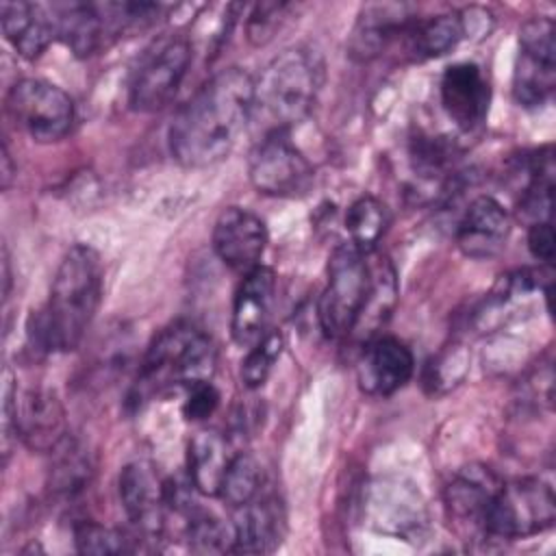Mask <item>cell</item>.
<instances>
[{
  "mask_svg": "<svg viewBox=\"0 0 556 556\" xmlns=\"http://www.w3.org/2000/svg\"><path fill=\"white\" fill-rule=\"evenodd\" d=\"M230 443L217 430H200L187 445V476L200 495H219L232 460Z\"/></svg>",
  "mask_w": 556,
  "mask_h": 556,
  "instance_id": "cell-23",
  "label": "cell"
},
{
  "mask_svg": "<svg viewBox=\"0 0 556 556\" xmlns=\"http://www.w3.org/2000/svg\"><path fill=\"white\" fill-rule=\"evenodd\" d=\"M389 211L374 195L356 198L345 211V232L350 243L363 254H371L389 228Z\"/></svg>",
  "mask_w": 556,
  "mask_h": 556,
  "instance_id": "cell-26",
  "label": "cell"
},
{
  "mask_svg": "<svg viewBox=\"0 0 556 556\" xmlns=\"http://www.w3.org/2000/svg\"><path fill=\"white\" fill-rule=\"evenodd\" d=\"M232 510V552L267 554L280 545L285 534V513L276 497L258 493L254 500Z\"/></svg>",
  "mask_w": 556,
  "mask_h": 556,
  "instance_id": "cell-20",
  "label": "cell"
},
{
  "mask_svg": "<svg viewBox=\"0 0 556 556\" xmlns=\"http://www.w3.org/2000/svg\"><path fill=\"white\" fill-rule=\"evenodd\" d=\"M185 539L195 554L232 552V526L224 523L213 513L195 506L187 517Z\"/></svg>",
  "mask_w": 556,
  "mask_h": 556,
  "instance_id": "cell-27",
  "label": "cell"
},
{
  "mask_svg": "<svg viewBox=\"0 0 556 556\" xmlns=\"http://www.w3.org/2000/svg\"><path fill=\"white\" fill-rule=\"evenodd\" d=\"M410 159L417 174L434 178L454 163L456 146L445 137H417L410 146Z\"/></svg>",
  "mask_w": 556,
  "mask_h": 556,
  "instance_id": "cell-31",
  "label": "cell"
},
{
  "mask_svg": "<svg viewBox=\"0 0 556 556\" xmlns=\"http://www.w3.org/2000/svg\"><path fill=\"white\" fill-rule=\"evenodd\" d=\"M265 248L267 226L256 213L243 206H226L217 215L213 226V250L226 267L248 274L261 265Z\"/></svg>",
  "mask_w": 556,
  "mask_h": 556,
  "instance_id": "cell-13",
  "label": "cell"
},
{
  "mask_svg": "<svg viewBox=\"0 0 556 556\" xmlns=\"http://www.w3.org/2000/svg\"><path fill=\"white\" fill-rule=\"evenodd\" d=\"M367 256L352 243H341L328 258V278L317 302L319 328L328 339L352 334L367 308L374 289Z\"/></svg>",
  "mask_w": 556,
  "mask_h": 556,
  "instance_id": "cell-5",
  "label": "cell"
},
{
  "mask_svg": "<svg viewBox=\"0 0 556 556\" xmlns=\"http://www.w3.org/2000/svg\"><path fill=\"white\" fill-rule=\"evenodd\" d=\"M413 20L415 15L404 2H376L363 7L348 39L350 56L358 61L378 56L389 43L404 37Z\"/></svg>",
  "mask_w": 556,
  "mask_h": 556,
  "instance_id": "cell-18",
  "label": "cell"
},
{
  "mask_svg": "<svg viewBox=\"0 0 556 556\" xmlns=\"http://www.w3.org/2000/svg\"><path fill=\"white\" fill-rule=\"evenodd\" d=\"M287 11L285 2H261L252 9L245 30H248V39L254 46H263L271 39L274 30L280 24V15Z\"/></svg>",
  "mask_w": 556,
  "mask_h": 556,
  "instance_id": "cell-32",
  "label": "cell"
},
{
  "mask_svg": "<svg viewBox=\"0 0 556 556\" xmlns=\"http://www.w3.org/2000/svg\"><path fill=\"white\" fill-rule=\"evenodd\" d=\"M7 426L35 452H52L65 432V410L54 391L33 387L22 393H7Z\"/></svg>",
  "mask_w": 556,
  "mask_h": 556,
  "instance_id": "cell-11",
  "label": "cell"
},
{
  "mask_svg": "<svg viewBox=\"0 0 556 556\" xmlns=\"http://www.w3.org/2000/svg\"><path fill=\"white\" fill-rule=\"evenodd\" d=\"M441 104L460 130L478 128L489 111L491 87L480 65L454 63L441 76Z\"/></svg>",
  "mask_w": 556,
  "mask_h": 556,
  "instance_id": "cell-15",
  "label": "cell"
},
{
  "mask_svg": "<svg viewBox=\"0 0 556 556\" xmlns=\"http://www.w3.org/2000/svg\"><path fill=\"white\" fill-rule=\"evenodd\" d=\"M13 124L37 143L61 141L74 126V102L67 91L43 78H22L7 93Z\"/></svg>",
  "mask_w": 556,
  "mask_h": 556,
  "instance_id": "cell-7",
  "label": "cell"
},
{
  "mask_svg": "<svg viewBox=\"0 0 556 556\" xmlns=\"http://www.w3.org/2000/svg\"><path fill=\"white\" fill-rule=\"evenodd\" d=\"M74 547L80 554H96V556H117L135 549L132 536H128L117 528L102 526L89 519L78 521L74 526Z\"/></svg>",
  "mask_w": 556,
  "mask_h": 556,
  "instance_id": "cell-29",
  "label": "cell"
},
{
  "mask_svg": "<svg viewBox=\"0 0 556 556\" xmlns=\"http://www.w3.org/2000/svg\"><path fill=\"white\" fill-rule=\"evenodd\" d=\"M217 406H219V393L211 384V380H204V382H195L187 389L182 415L189 421H204L217 410Z\"/></svg>",
  "mask_w": 556,
  "mask_h": 556,
  "instance_id": "cell-33",
  "label": "cell"
},
{
  "mask_svg": "<svg viewBox=\"0 0 556 556\" xmlns=\"http://www.w3.org/2000/svg\"><path fill=\"white\" fill-rule=\"evenodd\" d=\"M215 365L217 350L211 337L193 324L178 321L161 330L148 345L137 376V400L211 380Z\"/></svg>",
  "mask_w": 556,
  "mask_h": 556,
  "instance_id": "cell-4",
  "label": "cell"
},
{
  "mask_svg": "<svg viewBox=\"0 0 556 556\" xmlns=\"http://www.w3.org/2000/svg\"><path fill=\"white\" fill-rule=\"evenodd\" d=\"M248 176L258 193L293 198L313 182V165L287 132L258 137L248 156Z\"/></svg>",
  "mask_w": 556,
  "mask_h": 556,
  "instance_id": "cell-9",
  "label": "cell"
},
{
  "mask_svg": "<svg viewBox=\"0 0 556 556\" xmlns=\"http://www.w3.org/2000/svg\"><path fill=\"white\" fill-rule=\"evenodd\" d=\"M415 371V358L406 343L395 337L371 339L358 358V384L369 395H393Z\"/></svg>",
  "mask_w": 556,
  "mask_h": 556,
  "instance_id": "cell-16",
  "label": "cell"
},
{
  "mask_svg": "<svg viewBox=\"0 0 556 556\" xmlns=\"http://www.w3.org/2000/svg\"><path fill=\"white\" fill-rule=\"evenodd\" d=\"M50 456V491L59 497H76L83 493L93 473V463L87 447L78 439L65 434Z\"/></svg>",
  "mask_w": 556,
  "mask_h": 556,
  "instance_id": "cell-25",
  "label": "cell"
},
{
  "mask_svg": "<svg viewBox=\"0 0 556 556\" xmlns=\"http://www.w3.org/2000/svg\"><path fill=\"white\" fill-rule=\"evenodd\" d=\"M263 489V469L258 460L248 452H237L222 480L219 497L230 506H243L254 500Z\"/></svg>",
  "mask_w": 556,
  "mask_h": 556,
  "instance_id": "cell-28",
  "label": "cell"
},
{
  "mask_svg": "<svg viewBox=\"0 0 556 556\" xmlns=\"http://www.w3.org/2000/svg\"><path fill=\"white\" fill-rule=\"evenodd\" d=\"M504 480L484 465H469L445 486V508L458 528L482 532L486 508Z\"/></svg>",
  "mask_w": 556,
  "mask_h": 556,
  "instance_id": "cell-17",
  "label": "cell"
},
{
  "mask_svg": "<svg viewBox=\"0 0 556 556\" xmlns=\"http://www.w3.org/2000/svg\"><path fill=\"white\" fill-rule=\"evenodd\" d=\"M556 497L541 478H519L502 482L493 495L482 532L495 539H526L541 534L554 526Z\"/></svg>",
  "mask_w": 556,
  "mask_h": 556,
  "instance_id": "cell-6",
  "label": "cell"
},
{
  "mask_svg": "<svg viewBox=\"0 0 556 556\" xmlns=\"http://www.w3.org/2000/svg\"><path fill=\"white\" fill-rule=\"evenodd\" d=\"M119 502L137 534L146 541H156L165 530V515L169 510L165 497V480L148 460H132L124 465L117 480Z\"/></svg>",
  "mask_w": 556,
  "mask_h": 556,
  "instance_id": "cell-12",
  "label": "cell"
},
{
  "mask_svg": "<svg viewBox=\"0 0 556 556\" xmlns=\"http://www.w3.org/2000/svg\"><path fill=\"white\" fill-rule=\"evenodd\" d=\"M104 269L100 254L85 243L72 245L52 278L48 302L26 324V337L37 352L76 350L102 300Z\"/></svg>",
  "mask_w": 556,
  "mask_h": 556,
  "instance_id": "cell-2",
  "label": "cell"
},
{
  "mask_svg": "<svg viewBox=\"0 0 556 556\" xmlns=\"http://www.w3.org/2000/svg\"><path fill=\"white\" fill-rule=\"evenodd\" d=\"M191 63V43L187 37H167L156 43L132 74L128 102L139 113L165 109L182 85Z\"/></svg>",
  "mask_w": 556,
  "mask_h": 556,
  "instance_id": "cell-8",
  "label": "cell"
},
{
  "mask_svg": "<svg viewBox=\"0 0 556 556\" xmlns=\"http://www.w3.org/2000/svg\"><path fill=\"white\" fill-rule=\"evenodd\" d=\"M285 350V337L278 330H267L254 345H250V352L245 354L241 363V382L248 389H258L267 382L274 365L278 363L280 354Z\"/></svg>",
  "mask_w": 556,
  "mask_h": 556,
  "instance_id": "cell-30",
  "label": "cell"
},
{
  "mask_svg": "<svg viewBox=\"0 0 556 556\" xmlns=\"http://www.w3.org/2000/svg\"><path fill=\"white\" fill-rule=\"evenodd\" d=\"M50 7L56 20V39H61L76 56H91L113 39L102 4L52 2Z\"/></svg>",
  "mask_w": 556,
  "mask_h": 556,
  "instance_id": "cell-22",
  "label": "cell"
},
{
  "mask_svg": "<svg viewBox=\"0 0 556 556\" xmlns=\"http://www.w3.org/2000/svg\"><path fill=\"white\" fill-rule=\"evenodd\" d=\"M276 300V276L269 267L258 265L243 274L230 315V334L239 345H254L265 332Z\"/></svg>",
  "mask_w": 556,
  "mask_h": 556,
  "instance_id": "cell-14",
  "label": "cell"
},
{
  "mask_svg": "<svg viewBox=\"0 0 556 556\" xmlns=\"http://www.w3.org/2000/svg\"><path fill=\"white\" fill-rule=\"evenodd\" d=\"M556 87V28L549 17H532L519 28L513 96L521 106H541Z\"/></svg>",
  "mask_w": 556,
  "mask_h": 556,
  "instance_id": "cell-10",
  "label": "cell"
},
{
  "mask_svg": "<svg viewBox=\"0 0 556 556\" xmlns=\"http://www.w3.org/2000/svg\"><path fill=\"white\" fill-rule=\"evenodd\" d=\"M510 232L508 211L491 195H478L465 208L458 228L456 243L469 258L495 256Z\"/></svg>",
  "mask_w": 556,
  "mask_h": 556,
  "instance_id": "cell-19",
  "label": "cell"
},
{
  "mask_svg": "<svg viewBox=\"0 0 556 556\" xmlns=\"http://www.w3.org/2000/svg\"><path fill=\"white\" fill-rule=\"evenodd\" d=\"M467 35L463 13H439L432 17H415L402 41L415 59H437L447 54Z\"/></svg>",
  "mask_w": 556,
  "mask_h": 556,
  "instance_id": "cell-24",
  "label": "cell"
},
{
  "mask_svg": "<svg viewBox=\"0 0 556 556\" xmlns=\"http://www.w3.org/2000/svg\"><path fill=\"white\" fill-rule=\"evenodd\" d=\"M2 33L24 59H37L56 39V20L50 4L2 2Z\"/></svg>",
  "mask_w": 556,
  "mask_h": 556,
  "instance_id": "cell-21",
  "label": "cell"
},
{
  "mask_svg": "<svg viewBox=\"0 0 556 556\" xmlns=\"http://www.w3.org/2000/svg\"><path fill=\"white\" fill-rule=\"evenodd\" d=\"M554 228L552 222H534L528 228V250L539 261L549 265L554 258Z\"/></svg>",
  "mask_w": 556,
  "mask_h": 556,
  "instance_id": "cell-34",
  "label": "cell"
},
{
  "mask_svg": "<svg viewBox=\"0 0 556 556\" xmlns=\"http://www.w3.org/2000/svg\"><path fill=\"white\" fill-rule=\"evenodd\" d=\"M324 61L311 46H291L278 52L254 80L250 126L261 137L287 132L302 122L321 89Z\"/></svg>",
  "mask_w": 556,
  "mask_h": 556,
  "instance_id": "cell-3",
  "label": "cell"
},
{
  "mask_svg": "<svg viewBox=\"0 0 556 556\" xmlns=\"http://www.w3.org/2000/svg\"><path fill=\"white\" fill-rule=\"evenodd\" d=\"M254 78L228 67L211 76L174 115L167 132L172 156L185 167L226 159L250 126Z\"/></svg>",
  "mask_w": 556,
  "mask_h": 556,
  "instance_id": "cell-1",
  "label": "cell"
}]
</instances>
